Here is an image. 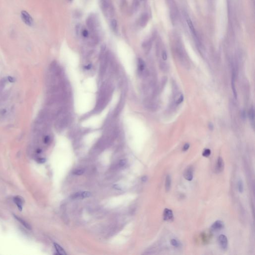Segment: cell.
<instances>
[{
    "label": "cell",
    "instance_id": "6da1fadb",
    "mask_svg": "<svg viewBox=\"0 0 255 255\" xmlns=\"http://www.w3.org/2000/svg\"><path fill=\"white\" fill-rule=\"evenodd\" d=\"M112 91V89L110 84L107 83L103 84L101 87L98 97L97 104L96 106V111H101L105 107L111 97Z\"/></svg>",
    "mask_w": 255,
    "mask_h": 255
},
{
    "label": "cell",
    "instance_id": "7a4b0ae2",
    "mask_svg": "<svg viewBox=\"0 0 255 255\" xmlns=\"http://www.w3.org/2000/svg\"><path fill=\"white\" fill-rule=\"evenodd\" d=\"M100 6L105 16L112 18L114 16V7L110 0H99Z\"/></svg>",
    "mask_w": 255,
    "mask_h": 255
},
{
    "label": "cell",
    "instance_id": "3957f363",
    "mask_svg": "<svg viewBox=\"0 0 255 255\" xmlns=\"http://www.w3.org/2000/svg\"><path fill=\"white\" fill-rule=\"evenodd\" d=\"M86 25L91 32V35H98V21L94 14H91L87 19Z\"/></svg>",
    "mask_w": 255,
    "mask_h": 255
},
{
    "label": "cell",
    "instance_id": "277c9868",
    "mask_svg": "<svg viewBox=\"0 0 255 255\" xmlns=\"http://www.w3.org/2000/svg\"><path fill=\"white\" fill-rule=\"evenodd\" d=\"M21 18L23 22L27 26L32 27L34 24V19L31 15L26 11H21Z\"/></svg>",
    "mask_w": 255,
    "mask_h": 255
},
{
    "label": "cell",
    "instance_id": "5b68a950",
    "mask_svg": "<svg viewBox=\"0 0 255 255\" xmlns=\"http://www.w3.org/2000/svg\"><path fill=\"white\" fill-rule=\"evenodd\" d=\"M91 196V193L89 191H80L72 195V198L73 199H83L89 198Z\"/></svg>",
    "mask_w": 255,
    "mask_h": 255
},
{
    "label": "cell",
    "instance_id": "8992f818",
    "mask_svg": "<svg viewBox=\"0 0 255 255\" xmlns=\"http://www.w3.org/2000/svg\"><path fill=\"white\" fill-rule=\"evenodd\" d=\"M218 242L222 249L225 250L228 246V240L224 235H221L218 238Z\"/></svg>",
    "mask_w": 255,
    "mask_h": 255
},
{
    "label": "cell",
    "instance_id": "52a82bcc",
    "mask_svg": "<svg viewBox=\"0 0 255 255\" xmlns=\"http://www.w3.org/2000/svg\"><path fill=\"white\" fill-rule=\"evenodd\" d=\"M13 200L14 203L16 204L19 210L21 211L23 209V206L24 202V199L21 196H17L14 198Z\"/></svg>",
    "mask_w": 255,
    "mask_h": 255
},
{
    "label": "cell",
    "instance_id": "ba28073f",
    "mask_svg": "<svg viewBox=\"0 0 255 255\" xmlns=\"http://www.w3.org/2000/svg\"><path fill=\"white\" fill-rule=\"evenodd\" d=\"M149 19V15L147 13H144L141 14L139 19V24L141 27H144L148 24Z\"/></svg>",
    "mask_w": 255,
    "mask_h": 255
},
{
    "label": "cell",
    "instance_id": "9c48e42d",
    "mask_svg": "<svg viewBox=\"0 0 255 255\" xmlns=\"http://www.w3.org/2000/svg\"><path fill=\"white\" fill-rule=\"evenodd\" d=\"M164 220L167 221L172 222L173 220V214L172 210L165 208L164 212Z\"/></svg>",
    "mask_w": 255,
    "mask_h": 255
},
{
    "label": "cell",
    "instance_id": "30bf717a",
    "mask_svg": "<svg viewBox=\"0 0 255 255\" xmlns=\"http://www.w3.org/2000/svg\"><path fill=\"white\" fill-rule=\"evenodd\" d=\"M193 167H188L186 169L184 172V177L186 180L188 181H191L193 180Z\"/></svg>",
    "mask_w": 255,
    "mask_h": 255
},
{
    "label": "cell",
    "instance_id": "8fae6325",
    "mask_svg": "<svg viewBox=\"0 0 255 255\" xmlns=\"http://www.w3.org/2000/svg\"><path fill=\"white\" fill-rule=\"evenodd\" d=\"M186 23L187 24L188 27H189L190 31L192 32L193 35H194L195 37H197V34L196 32L195 29L194 28V26L193 24V22L191 21L190 18H189L188 16H186Z\"/></svg>",
    "mask_w": 255,
    "mask_h": 255
},
{
    "label": "cell",
    "instance_id": "7c38bea8",
    "mask_svg": "<svg viewBox=\"0 0 255 255\" xmlns=\"http://www.w3.org/2000/svg\"><path fill=\"white\" fill-rule=\"evenodd\" d=\"M223 170H224V162H223V159L221 157H219L217 162L216 171L218 173H219L222 172Z\"/></svg>",
    "mask_w": 255,
    "mask_h": 255
},
{
    "label": "cell",
    "instance_id": "4fadbf2b",
    "mask_svg": "<svg viewBox=\"0 0 255 255\" xmlns=\"http://www.w3.org/2000/svg\"><path fill=\"white\" fill-rule=\"evenodd\" d=\"M224 228V224L221 221H217L213 223L211 226V229L213 231H219Z\"/></svg>",
    "mask_w": 255,
    "mask_h": 255
},
{
    "label": "cell",
    "instance_id": "5bb4252c",
    "mask_svg": "<svg viewBox=\"0 0 255 255\" xmlns=\"http://www.w3.org/2000/svg\"><path fill=\"white\" fill-rule=\"evenodd\" d=\"M138 71L140 74H143L146 68V64L144 61L141 58H139L138 60Z\"/></svg>",
    "mask_w": 255,
    "mask_h": 255
},
{
    "label": "cell",
    "instance_id": "9a60e30c",
    "mask_svg": "<svg viewBox=\"0 0 255 255\" xmlns=\"http://www.w3.org/2000/svg\"><path fill=\"white\" fill-rule=\"evenodd\" d=\"M14 216L15 219L18 220V221L19 222V223H21L23 225V226H24L25 228H27V229L29 230L32 229V227H31V225L29 224V223H27V222L25 220H24L23 219L21 218V217H19L17 216V215H14Z\"/></svg>",
    "mask_w": 255,
    "mask_h": 255
},
{
    "label": "cell",
    "instance_id": "2e32d148",
    "mask_svg": "<svg viewBox=\"0 0 255 255\" xmlns=\"http://www.w3.org/2000/svg\"><path fill=\"white\" fill-rule=\"evenodd\" d=\"M171 183H172V180H171L170 176V175H167L165 178V187L166 191H169L170 190Z\"/></svg>",
    "mask_w": 255,
    "mask_h": 255
},
{
    "label": "cell",
    "instance_id": "e0dca14e",
    "mask_svg": "<svg viewBox=\"0 0 255 255\" xmlns=\"http://www.w3.org/2000/svg\"><path fill=\"white\" fill-rule=\"evenodd\" d=\"M140 0H133L132 5V10L133 12H136L139 8L140 5Z\"/></svg>",
    "mask_w": 255,
    "mask_h": 255
},
{
    "label": "cell",
    "instance_id": "ac0fdd59",
    "mask_svg": "<svg viewBox=\"0 0 255 255\" xmlns=\"http://www.w3.org/2000/svg\"><path fill=\"white\" fill-rule=\"evenodd\" d=\"M54 246H55V249L56 250V252H57L58 254L60 255H66V253L64 250V249H63L58 244L56 243H54Z\"/></svg>",
    "mask_w": 255,
    "mask_h": 255
},
{
    "label": "cell",
    "instance_id": "d6986e66",
    "mask_svg": "<svg viewBox=\"0 0 255 255\" xmlns=\"http://www.w3.org/2000/svg\"><path fill=\"white\" fill-rule=\"evenodd\" d=\"M235 73L233 72V73L232 79V88L233 92L234 94V96L235 98H237V93L236 91V87H235Z\"/></svg>",
    "mask_w": 255,
    "mask_h": 255
},
{
    "label": "cell",
    "instance_id": "ffe728a7",
    "mask_svg": "<svg viewBox=\"0 0 255 255\" xmlns=\"http://www.w3.org/2000/svg\"><path fill=\"white\" fill-rule=\"evenodd\" d=\"M111 29L114 32H117L118 29V23L116 19H113L110 21Z\"/></svg>",
    "mask_w": 255,
    "mask_h": 255
},
{
    "label": "cell",
    "instance_id": "44dd1931",
    "mask_svg": "<svg viewBox=\"0 0 255 255\" xmlns=\"http://www.w3.org/2000/svg\"><path fill=\"white\" fill-rule=\"evenodd\" d=\"M6 78H3L0 80V93H2L3 91L5 85L6 84Z\"/></svg>",
    "mask_w": 255,
    "mask_h": 255
},
{
    "label": "cell",
    "instance_id": "7402d4cb",
    "mask_svg": "<svg viewBox=\"0 0 255 255\" xmlns=\"http://www.w3.org/2000/svg\"><path fill=\"white\" fill-rule=\"evenodd\" d=\"M249 118L250 120L254 122V119H255V113H254V109L253 108H251L249 112Z\"/></svg>",
    "mask_w": 255,
    "mask_h": 255
},
{
    "label": "cell",
    "instance_id": "603a6c76",
    "mask_svg": "<svg viewBox=\"0 0 255 255\" xmlns=\"http://www.w3.org/2000/svg\"><path fill=\"white\" fill-rule=\"evenodd\" d=\"M51 136L50 135H45V136L43 137V143L45 144H48L51 142Z\"/></svg>",
    "mask_w": 255,
    "mask_h": 255
},
{
    "label": "cell",
    "instance_id": "cb8c5ba5",
    "mask_svg": "<svg viewBox=\"0 0 255 255\" xmlns=\"http://www.w3.org/2000/svg\"><path fill=\"white\" fill-rule=\"evenodd\" d=\"M81 34L83 36V37H84V38H87V37H89V36H90L89 31L87 30L86 29H83V30H82Z\"/></svg>",
    "mask_w": 255,
    "mask_h": 255
},
{
    "label": "cell",
    "instance_id": "d4e9b609",
    "mask_svg": "<svg viewBox=\"0 0 255 255\" xmlns=\"http://www.w3.org/2000/svg\"><path fill=\"white\" fill-rule=\"evenodd\" d=\"M238 190H239V192L241 193H243L244 188H243V183L242 181L241 180L238 181Z\"/></svg>",
    "mask_w": 255,
    "mask_h": 255
},
{
    "label": "cell",
    "instance_id": "484cf974",
    "mask_svg": "<svg viewBox=\"0 0 255 255\" xmlns=\"http://www.w3.org/2000/svg\"><path fill=\"white\" fill-rule=\"evenodd\" d=\"M210 154H211V151L208 149H204V151L202 153V155L205 157H208L209 156H210Z\"/></svg>",
    "mask_w": 255,
    "mask_h": 255
},
{
    "label": "cell",
    "instance_id": "4316f807",
    "mask_svg": "<svg viewBox=\"0 0 255 255\" xmlns=\"http://www.w3.org/2000/svg\"><path fill=\"white\" fill-rule=\"evenodd\" d=\"M84 172V171L83 170H74L73 173L76 175H80L83 174Z\"/></svg>",
    "mask_w": 255,
    "mask_h": 255
},
{
    "label": "cell",
    "instance_id": "83f0119b",
    "mask_svg": "<svg viewBox=\"0 0 255 255\" xmlns=\"http://www.w3.org/2000/svg\"><path fill=\"white\" fill-rule=\"evenodd\" d=\"M170 243H171L172 245L173 246H175V247H177L180 245V244H179L178 241H177V240H175V239H172V240L170 241Z\"/></svg>",
    "mask_w": 255,
    "mask_h": 255
},
{
    "label": "cell",
    "instance_id": "f1b7e54d",
    "mask_svg": "<svg viewBox=\"0 0 255 255\" xmlns=\"http://www.w3.org/2000/svg\"><path fill=\"white\" fill-rule=\"evenodd\" d=\"M183 99H184V97L182 95H181V96L180 97V98H178V99L177 100L176 103L177 104H180V103H182L183 102Z\"/></svg>",
    "mask_w": 255,
    "mask_h": 255
},
{
    "label": "cell",
    "instance_id": "f546056e",
    "mask_svg": "<svg viewBox=\"0 0 255 255\" xmlns=\"http://www.w3.org/2000/svg\"><path fill=\"white\" fill-rule=\"evenodd\" d=\"M162 58L163 60H167V52H165V50L162 51Z\"/></svg>",
    "mask_w": 255,
    "mask_h": 255
},
{
    "label": "cell",
    "instance_id": "4dcf8cb0",
    "mask_svg": "<svg viewBox=\"0 0 255 255\" xmlns=\"http://www.w3.org/2000/svg\"><path fill=\"white\" fill-rule=\"evenodd\" d=\"M189 147H190V145H189V144H188V143H186V144H185L184 145V146H183V151H187L188 149H189Z\"/></svg>",
    "mask_w": 255,
    "mask_h": 255
},
{
    "label": "cell",
    "instance_id": "1f68e13d",
    "mask_svg": "<svg viewBox=\"0 0 255 255\" xmlns=\"http://www.w3.org/2000/svg\"><path fill=\"white\" fill-rule=\"evenodd\" d=\"M126 164V162L125 160H121L120 161V162H119V164H120V167H123Z\"/></svg>",
    "mask_w": 255,
    "mask_h": 255
},
{
    "label": "cell",
    "instance_id": "d6a6232c",
    "mask_svg": "<svg viewBox=\"0 0 255 255\" xmlns=\"http://www.w3.org/2000/svg\"><path fill=\"white\" fill-rule=\"evenodd\" d=\"M8 80L10 81V82H14L15 81V79H14V78L10 76V77H8Z\"/></svg>",
    "mask_w": 255,
    "mask_h": 255
},
{
    "label": "cell",
    "instance_id": "836d02e7",
    "mask_svg": "<svg viewBox=\"0 0 255 255\" xmlns=\"http://www.w3.org/2000/svg\"><path fill=\"white\" fill-rule=\"evenodd\" d=\"M38 160H39V162L40 163H44L45 162V159H44V158H40Z\"/></svg>",
    "mask_w": 255,
    "mask_h": 255
},
{
    "label": "cell",
    "instance_id": "e575fe53",
    "mask_svg": "<svg viewBox=\"0 0 255 255\" xmlns=\"http://www.w3.org/2000/svg\"><path fill=\"white\" fill-rule=\"evenodd\" d=\"M208 127L210 130H213L214 128L213 125L211 123H210L209 124Z\"/></svg>",
    "mask_w": 255,
    "mask_h": 255
},
{
    "label": "cell",
    "instance_id": "d590c367",
    "mask_svg": "<svg viewBox=\"0 0 255 255\" xmlns=\"http://www.w3.org/2000/svg\"><path fill=\"white\" fill-rule=\"evenodd\" d=\"M148 180V178H147V177H146V176H144V177H143L142 178V180L143 181V182H146V181L147 180Z\"/></svg>",
    "mask_w": 255,
    "mask_h": 255
},
{
    "label": "cell",
    "instance_id": "8d00e7d4",
    "mask_svg": "<svg viewBox=\"0 0 255 255\" xmlns=\"http://www.w3.org/2000/svg\"><path fill=\"white\" fill-rule=\"evenodd\" d=\"M146 0H140V1L141 2H144V1H146Z\"/></svg>",
    "mask_w": 255,
    "mask_h": 255
},
{
    "label": "cell",
    "instance_id": "74e56055",
    "mask_svg": "<svg viewBox=\"0 0 255 255\" xmlns=\"http://www.w3.org/2000/svg\"><path fill=\"white\" fill-rule=\"evenodd\" d=\"M69 1H72V0H69Z\"/></svg>",
    "mask_w": 255,
    "mask_h": 255
}]
</instances>
